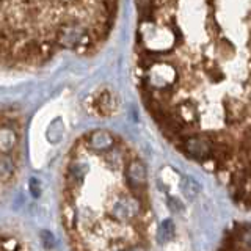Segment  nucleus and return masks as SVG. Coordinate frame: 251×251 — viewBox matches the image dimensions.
I'll list each match as a JSON object with an SVG mask.
<instances>
[{"label":"nucleus","mask_w":251,"mask_h":251,"mask_svg":"<svg viewBox=\"0 0 251 251\" xmlns=\"http://www.w3.org/2000/svg\"><path fill=\"white\" fill-rule=\"evenodd\" d=\"M177 80V73L170 63H154L148 68L145 82L151 91H171Z\"/></svg>","instance_id":"f257e3e1"},{"label":"nucleus","mask_w":251,"mask_h":251,"mask_svg":"<svg viewBox=\"0 0 251 251\" xmlns=\"http://www.w3.org/2000/svg\"><path fill=\"white\" fill-rule=\"evenodd\" d=\"M180 148L184 149V152L188 157L196 160L206 162L212 155V141L206 135H198V133L188 135L187 138L180 141Z\"/></svg>","instance_id":"f03ea898"},{"label":"nucleus","mask_w":251,"mask_h":251,"mask_svg":"<svg viewBox=\"0 0 251 251\" xmlns=\"http://www.w3.org/2000/svg\"><path fill=\"white\" fill-rule=\"evenodd\" d=\"M126 179H127V185L130 188L132 196L141 200V195L146 192V180H148L145 163L138 159L130 160L127 163V167H126Z\"/></svg>","instance_id":"7ed1b4c3"},{"label":"nucleus","mask_w":251,"mask_h":251,"mask_svg":"<svg viewBox=\"0 0 251 251\" xmlns=\"http://www.w3.org/2000/svg\"><path fill=\"white\" fill-rule=\"evenodd\" d=\"M110 212H112V217L116 222H129V220L137 218L141 214V201L135 198V196L121 198L113 204Z\"/></svg>","instance_id":"20e7f679"},{"label":"nucleus","mask_w":251,"mask_h":251,"mask_svg":"<svg viewBox=\"0 0 251 251\" xmlns=\"http://www.w3.org/2000/svg\"><path fill=\"white\" fill-rule=\"evenodd\" d=\"M86 146L94 152H108L115 148V137L107 130H94L86 140Z\"/></svg>","instance_id":"39448f33"},{"label":"nucleus","mask_w":251,"mask_h":251,"mask_svg":"<svg viewBox=\"0 0 251 251\" xmlns=\"http://www.w3.org/2000/svg\"><path fill=\"white\" fill-rule=\"evenodd\" d=\"M93 108L94 112H98L99 115H112L116 110V100L113 98L112 91L102 90L96 94V98L93 100Z\"/></svg>","instance_id":"423d86ee"},{"label":"nucleus","mask_w":251,"mask_h":251,"mask_svg":"<svg viewBox=\"0 0 251 251\" xmlns=\"http://www.w3.org/2000/svg\"><path fill=\"white\" fill-rule=\"evenodd\" d=\"M176 118L182 123L184 126H193L195 123H198L200 120V113H198V108L190 100H184L180 102L176 108Z\"/></svg>","instance_id":"0eeeda50"},{"label":"nucleus","mask_w":251,"mask_h":251,"mask_svg":"<svg viewBox=\"0 0 251 251\" xmlns=\"http://www.w3.org/2000/svg\"><path fill=\"white\" fill-rule=\"evenodd\" d=\"M247 115V107L237 99H229L225 102V120L227 124H239Z\"/></svg>","instance_id":"6e6552de"},{"label":"nucleus","mask_w":251,"mask_h":251,"mask_svg":"<svg viewBox=\"0 0 251 251\" xmlns=\"http://www.w3.org/2000/svg\"><path fill=\"white\" fill-rule=\"evenodd\" d=\"M16 143H18L16 132L11 127H8V126H2V127H0V154L10 155Z\"/></svg>","instance_id":"1a4fd4ad"},{"label":"nucleus","mask_w":251,"mask_h":251,"mask_svg":"<svg viewBox=\"0 0 251 251\" xmlns=\"http://www.w3.org/2000/svg\"><path fill=\"white\" fill-rule=\"evenodd\" d=\"M86 171H88V167L83 163V162H74L73 165L69 167L68 171V185L69 188H77L83 182Z\"/></svg>","instance_id":"9d476101"},{"label":"nucleus","mask_w":251,"mask_h":251,"mask_svg":"<svg viewBox=\"0 0 251 251\" xmlns=\"http://www.w3.org/2000/svg\"><path fill=\"white\" fill-rule=\"evenodd\" d=\"M14 173V160L11 155H2L0 154V182H6L11 179Z\"/></svg>","instance_id":"9b49d317"},{"label":"nucleus","mask_w":251,"mask_h":251,"mask_svg":"<svg viewBox=\"0 0 251 251\" xmlns=\"http://www.w3.org/2000/svg\"><path fill=\"white\" fill-rule=\"evenodd\" d=\"M180 190H182V193L185 195L187 200H193L195 196L200 193L201 187H200V184L196 182L195 179H192V177H182V182H180Z\"/></svg>","instance_id":"f8f14e48"},{"label":"nucleus","mask_w":251,"mask_h":251,"mask_svg":"<svg viewBox=\"0 0 251 251\" xmlns=\"http://www.w3.org/2000/svg\"><path fill=\"white\" fill-rule=\"evenodd\" d=\"M175 223L173 220H165L162 222V225L159 226V231H157V239H159L160 243L170 242L173 237H175Z\"/></svg>","instance_id":"ddd939ff"},{"label":"nucleus","mask_w":251,"mask_h":251,"mask_svg":"<svg viewBox=\"0 0 251 251\" xmlns=\"http://www.w3.org/2000/svg\"><path fill=\"white\" fill-rule=\"evenodd\" d=\"M28 185H30V192H31V195H33L35 198H38V196L41 195V184H39V180H38L36 177H31V179H30V182H28Z\"/></svg>","instance_id":"4468645a"},{"label":"nucleus","mask_w":251,"mask_h":251,"mask_svg":"<svg viewBox=\"0 0 251 251\" xmlns=\"http://www.w3.org/2000/svg\"><path fill=\"white\" fill-rule=\"evenodd\" d=\"M168 207H170L173 212H176V214H177V212H184V204L180 202L179 200L173 198V196L168 200Z\"/></svg>","instance_id":"2eb2a0df"},{"label":"nucleus","mask_w":251,"mask_h":251,"mask_svg":"<svg viewBox=\"0 0 251 251\" xmlns=\"http://www.w3.org/2000/svg\"><path fill=\"white\" fill-rule=\"evenodd\" d=\"M41 237H43L44 245L47 248H52V245H53V235L50 232H47V231H41Z\"/></svg>","instance_id":"dca6fc26"},{"label":"nucleus","mask_w":251,"mask_h":251,"mask_svg":"<svg viewBox=\"0 0 251 251\" xmlns=\"http://www.w3.org/2000/svg\"><path fill=\"white\" fill-rule=\"evenodd\" d=\"M0 251H3V250H2V248H0Z\"/></svg>","instance_id":"f3484780"}]
</instances>
